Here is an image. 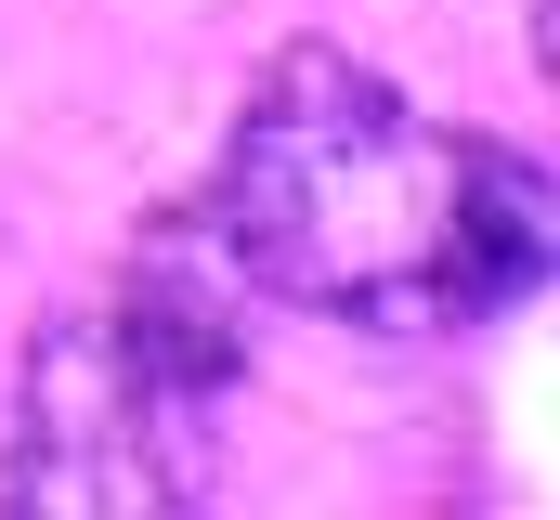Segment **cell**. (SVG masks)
Instances as JSON below:
<instances>
[{"mask_svg": "<svg viewBox=\"0 0 560 520\" xmlns=\"http://www.w3.org/2000/svg\"><path fill=\"white\" fill-rule=\"evenodd\" d=\"M209 222L261 299H300L326 326L443 339L495 326L548 286V169L418 118L352 52L300 39L235 105Z\"/></svg>", "mask_w": 560, "mask_h": 520, "instance_id": "cell-1", "label": "cell"}, {"mask_svg": "<svg viewBox=\"0 0 560 520\" xmlns=\"http://www.w3.org/2000/svg\"><path fill=\"white\" fill-rule=\"evenodd\" d=\"M13 508H196L209 495V390H183L118 312H52L13 403Z\"/></svg>", "mask_w": 560, "mask_h": 520, "instance_id": "cell-2", "label": "cell"}]
</instances>
